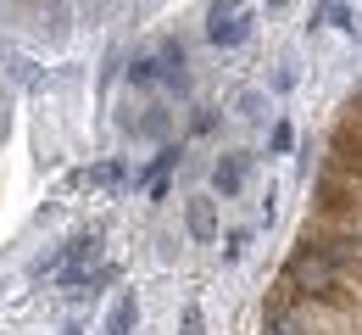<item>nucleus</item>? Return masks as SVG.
<instances>
[{
	"label": "nucleus",
	"instance_id": "f257e3e1",
	"mask_svg": "<svg viewBox=\"0 0 362 335\" xmlns=\"http://www.w3.org/2000/svg\"><path fill=\"white\" fill-rule=\"evenodd\" d=\"M290 280L301 290H313V296H329L334 290V280H340V263L329 257V251H296V263H290Z\"/></svg>",
	"mask_w": 362,
	"mask_h": 335
},
{
	"label": "nucleus",
	"instance_id": "f03ea898",
	"mask_svg": "<svg viewBox=\"0 0 362 335\" xmlns=\"http://www.w3.org/2000/svg\"><path fill=\"white\" fill-rule=\"evenodd\" d=\"M245 34H251V17H240L228 0H218V6L206 11V40H212V45H240Z\"/></svg>",
	"mask_w": 362,
	"mask_h": 335
},
{
	"label": "nucleus",
	"instance_id": "7ed1b4c3",
	"mask_svg": "<svg viewBox=\"0 0 362 335\" xmlns=\"http://www.w3.org/2000/svg\"><path fill=\"white\" fill-rule=\"evenodd\" d=\"M184 229H189L195 240H218V201H212V195H189Z\"/></svg>",
	"mask_w": 362,
	"mask_h": 335
},
{
	"label": "nucleus",
	"instance_id": "20e7f679",
	"mask_svg": "<svg viewBox=\"0 0 362 335\" xmlns=\"http://www.w3.org/2000/svg\"><path fill=\"white\" fill-rule=\"evenodd\" d=\"M156 79L173 84V90H184L189 73H184V45H179V40H162V45H156Z\"/></svg>",
	"mask_w": 362,
	"mask_h": 335
},
{
	"label": "nucleus",
	"instance_id": "39448f33",
	"mask_svg": "<svg viewBox=\"0 0 362 335\" xmlns=\"http://www.w3.org/2000/svg\"><path fill=\"white\" fill-rule=\"evenodd\" d=\"M134 324H139V302H134V290H123V296H117V307L106 313L100 335H134Z\"/></svg>",
	"mask_w": 362,
	"mask_h": 335
},
{
	"label": "nucleus",
	"instance_id": "423d86ee",
	"mask_svg": "<svg viewBox=\"0 0 362 335\" xmlns=\"http://www.w3.org/2000/svg\"><path fill=\"white\" fill-rule=\"evenodd\" d=\"M245 168H251V157H223V162L212 168V191H218V195H240Z\"/></svg>",
	"mask_w": 362,
	"mask_h": 335
},
{
	"label": "nucleus",
	"instance_id": "0eeeda50",
	"mask_svg": "<svg viewBox=\"0 0 362 335\" xmlns=\"http://www.w3.org/2000/svg\"><path fill=\"white\" fill-rule=\"evenodd\" d=\"M317 23H329V28H340V34H357V23H351V6H346V0H323Z\"/></svg>",
	"mask_w": 362,
	"mask_h": 335
},
{
	"label": "nucleus",
	"instance_id": "6e6552de",
	"mask_svg": "<svg viewBox=\"0 0 362 335\" xmlns=\"http://www.w3.org/2000/svg\"><path fill=\"white\" fill-rule=\"evenodd\" d=\"M334 162H340L346 174H362V140H351V135H340V140H334Z\"/></svg>",
	"mask_w": 362,
	"mask_h": 335
},
{
	"label": "nucleus",
	"instance_id": "1a4fd4ad",
	"mask_svg": "<svg viewBox=\"0 0 362 335\" xmlns=\"http://www.w3.org/2000/svg\"><path fill=\"white\" fill-rule=\"evenodd\" d=\"M134 135H151V140H162V135H168V112H162V106H151V112H145V118L134 123Z\"/></svg>",
	"mask_w": 362,
	"mask_h": 335
},
{
	"label": "nucleus",
	"instance_id": "9d476101",
	"mask_svg": "<svg viewBox=\"0 0 362 335\" xmlns=\"http://www.w3.org/2000/svg\"><path fill=\"white\" fill-rule=\"evenodd\" d=\"M129 84H156V56H134L129 62Z\"/></svg>",
	"mask_w": 362,
	"mask_h": 335
},
{
	"label": "nucleus",
	"instance_id": "9b49d317",
	"mask_svg": "<svg viewBox=\"0 0 362 335\" xmlns=\"http://www.w3.org/2000/svg\"><path fill=\"white\" fill-rule=\"evenodd\" d=\"M245 240H251V235H245V229H234V235L223 240V257H228V263H234V257H240V251H245Z\"/></svg>",
	"mask_w": 362,
	"mask_h": 335
},
{
	"label": "nucleus",
	"instance_id": "f8f14e48",
	"mask_svg": "<svg viewBox=\"0 0 362 335\" xmlns=\"http://www.w3.org/2000/svg\"><path fill=\"white\" fill-rule=\"evenodd\" d=\"M290 145H296V135H290V123H279V129H273V151H290Z\"/></svg>",
	"mask_w": 362,
	"mask_h": 335
},
{
	"label": "nucleus",
	"instance_id": "ddd939ff",
	"mask_svg": "<svg viewBox=\"0 0 362 335\" xmlns=\"http://www.w3.org/2000/svg\"><path fill=\"white\" fill-rule=\"evenodd\" d=\"M179 335H201V307H184V330Z\"/></svg>",
	"mask_w": 362,
	"mask_h": 335
},
{
	"label": "nucleus",
	"instance_id": "4468645a",
	"mask_svg": "<svg viewBox=\"0 0 362 335\" xmlns=\"http://www.w3.org/2000/svg\"><path fill=\"white\" fill-rule=\"evenodd\" d=\"M240 112L245 118H262V96H240Z\"/></svg>",
	"mask_w": 362,
	"mask_h": 335
},
{
	"label": "nucleus",
	"instance_id": "2eb2a0df",
	"mask_svg": "<svg viewBox=\"0 0 362 335\" xmlns=\"http://www.w3.org/2000/svg\"><path fill=\"white\" fill-rule=\"evenodd\" d=\"M351 112H357V118H362V84H357V96H351Z\"/></svg>",
	"mask_w": 362,
	"mask_h": 335
},
{
	"label": "nucleus",
	"instance_id": "dca6fc26",
	"mask_svg": "<svg viewBox=\"0 0 362 335\" xmlns=\"http://www.w3.org/2000/svg\"><path fill=\"white\" fill-rule=\"evenodd\" d=\"M62 335H84V324H62Z\"/></svg>",
	"mask_w": 362,
	"mask_h": 335
},
{
	"label": "nucleus",
	"instance_id": "f3484780",
	"mask_svg": "<svg viewBox=\"0 0 362 335\" xmlns=\"http://www.w3.org/2000/svg\"><path fill=\"white\" fill-rule=\"evenodd\" d=\"M268 6H284V0H268Z\"/></svg>",
	"mask_w": 362,
	"mask_h": 335
},
{
	"label": "nucleus",
	"instance_id": "a211bd4d",
	"mask_svg": "<svg viewBox=\"0 0 362 335\" xmlns=\"http://www.w3.org/2000/svg\"><path fill=\"white\" fill-rule=\"evenodd\" d=\"M228 6H240V0H228Z\"/></svg>",
	"mask_w": 362,
	"mask_h": 335
}]
</instances>
